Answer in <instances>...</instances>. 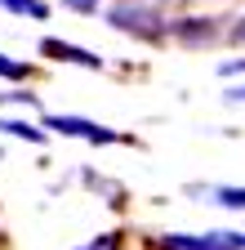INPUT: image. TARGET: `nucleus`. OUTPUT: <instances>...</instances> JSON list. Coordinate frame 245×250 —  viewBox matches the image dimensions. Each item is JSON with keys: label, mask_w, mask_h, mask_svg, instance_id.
Listing matches in <instances>:
<instances>
[{"label": "nucleus", "mask_w": 245, "mask_h": 250, "mask_svg": "<svg viewBox=\"0 0 245 250\" xmlns=\"http://www.w3.org/2000/svg\"><path fill=\"white\" fill-rule=\"evenodd\" d=\"M107 22L120 27V31H130V36H143V41H161L170 22L156 14V9H147V5H134V0H116V5L107 9Z\"/></svg>", "instance_id": "f257e3e1"}, {"label": "nucleus", "mask_w": 245, "mask_h": 250, "mask_svg": "<svg viewBox=\"0 0 245 250\" xmlns=\"http://www.w3.org/2000/svg\"><path fill=\"white\" fill-rule=\"evenodd\" d=\"M209 197L219 206H227V210H245V188H214Z\"/></svg>", "instance_id": "0eeeda50"}, {"label": "nucleus", "mask_w": 245, "mask_h": 250, "mask_svg": "<svg viewBox=\"0 0 245 250\" xmlns=\"http://www.w3.org/2000/svg\"><path fill=\"white\" fill-rule=\"evenodd\" d=\"M0 76H5V81H22V76H27V62H18V58H9V54H0Z\"/></svg>", "instance_id": "1a4fd4ad"}, {"label": "nucleus", "mask_w": 245, "mask_h": 250, "mask_svg": "<svg viewBox=\"0 0 245 250\" xmlns=\"http://www.w3.org/2000/svg\"><path fill=\"white\" fill-rule=\"evenodd\" d=\"M67 9H76V14H94L98 9V0H63Z\"/></svg>", "instance_id": "9d476101"}, {"label": "nucleus", "mask_w": 245, "mask_h": 250, "mask_svg": "<svg viewBox=\"0 0 245 250\" xmlns=\"http://www.w3.org/2000/svg\"><path fill=\"white\" fill-rule=\"evenodd\" d=\"M0 130L14 134V139H27V143H45V130H36V125H27V121H0Z\"/></svg>", "instance_id": "423d86ee"}, {"label": "nucleus", "mask_w": 245, "mask_h": 250, "mask_svg": "<svg viewBox=\"0 0 245 250\" xmlns=\"http://www.w3.org/2000/svg\"><path fill=\"white\" fill-rule=\"evenodd\" d=\"M174 31H178V36L188 41V45H201V41H214V27H209V22H201V18H188V22H178Z\"/></svg>", "instance_id": "39448f33"}, {"label": "nucleus", "mask_w": 245, "mask_h": 250, "mask_svg": "<svg viewBox=\"0 0 245 250\" xmlns=\"http://www.w3.org/2000/svg\"><path fill=\"white\" fill-rule=\"evenodd\" d=\"M85 250H120V241H116V232H112L107 241H94V246H85Z\"/></svg>", "instance_id": "9b49d317"}, {"label": "nucleus", "mask_w": 245, "mask_h": 250, "mask_svg": "<svg viewBox=\"0 0 245 250\" xmlns=\"http://www.w3.org/2000/svg\"><path fill=\"white\" fill-rule=\"evenodd\" d=\"M161 246L165 250H245V232H205V237H196V232H174Z\"/></svg>", "instance_id": "f03ea898"}, {"label": "nucleus", "mask_w": 245, "mask_h": 250, "mask_svg": "<svg viewBox=\"0 0 245 250\" xmlns=\"http://www.w3.org/2000/svg\"><path fill=\"white\" fill-rule=\"evenodd\" d=\"M232 41H236V45H245V18H241V22L232 27Z\"/></svg>", "instance_id": "ddd939ff"}, {"label": "nucleus", "mask_w": 245, "mask_h": 250, "mask_svg": "<svg viewBox=\"0 0 245 250\" xmlns=\"http://www.w3.org/2000/svg\"><path fill=\"white\" fill-rule=\"evenodd\" d=\"M40 54H49V58H58V62H76V67H103L98 54L76 49V45H63V41H40Z\"/></svg>", "instance_id": "20e7f679"}, {"label": "nucleus", "mask_w": 245, "mask_h": 250, "mask_svg": "<svg viewBox=\"0 0 245 250\" xmlns=\"http://www.w3.org/2000/svg\"><path fill=\"white\" fill-rule=\"evenodd\" d=\"M45 130H58V134H72V139H85V143H116L120 134L107 130V125H94L85 116H45Z\"/></svg>", "instance_id": "7ed1b4c3"}, {"label": "nucleus", "mask_w": 245, "mask_h": 250, "mask_svg": "<svg viewBox=\"0 0 245 250\" xmlns=\"http://www.w3.org/2000/svg\"><path fill=\"white\" fill-rule=\"evenodd\" d=\"M236 72H245V58L241 62H223V76H236Z\"/></svg>", "instance_id": "f8f14e48"}, {"label": "nucleus", "mask_w": 245, "mask_h": 250, "mask_svg": "<svg viewBox=\"0 0 245 250\" xmlns=\"http://www.w3.org/2000/svg\"><path fill=\"white\" fill-rule=\"evenodd\" d=\"M227 99H232V103H241V99H245V85H236V89H227Z\"/></svg>", "instance_id": "4468645a"}, {"label": "nucleus", "mask_w": 245, "mask_h": 250, "mask_svg": "<svg viewBox=\"0 0 245 250\" xmlns=\"http://www.w3.org/2000/svg\"><path fill=\"white\" fill-rule=\"evenodd\" d=\"M9 14H32V18H45L49 9H45V0H0Z\"/></svg>", "instance_id": "6e6552de"}]
</instances>
